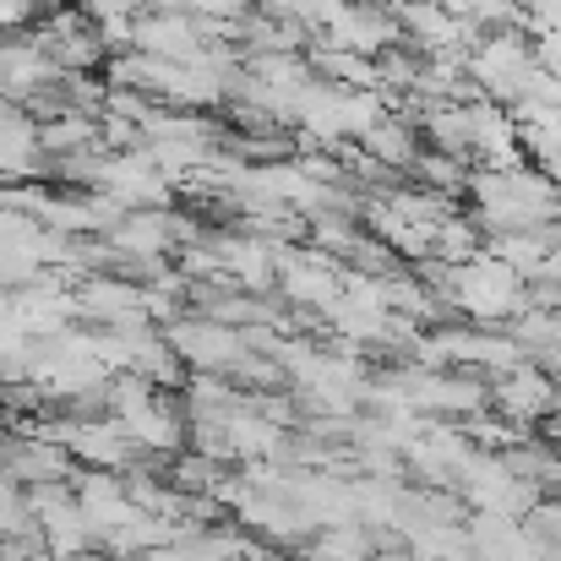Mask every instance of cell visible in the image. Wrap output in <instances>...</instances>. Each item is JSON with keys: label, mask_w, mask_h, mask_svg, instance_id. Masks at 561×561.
Returning <instances> with one entry per match:
<instances>
[{"label": "cell", "mask_w": 561, "mask_h": 561, "mask_svg": "<svg viewBox=\"0 0 561 561\" xmlns=\"http://www.w3.org/2000/svg\"><path fill=\"white\" fill-rule=\"evenodd\" d=\"M463 71L469 82L491 99V104H518L529 88H535V55H529V38L518 27H502V33H480V44L463 55Z\"/></svg>", "instance_id": "cell-1"}, {"label": "cell", "mask_w": 561, "mask_h": 561, "mask_svg": "<svg viewBox=\"0 0 561 561\" xmlns=\"http://www.w3.org/2000/svg\"><path fill=\"white\" fill-rule=\"evenodd\" d=\"M458 502H469L474 513H491V518H524L540 502V491L524 485L502 463V453H474L463 463V474H458Z\"/></svg>", "instance_id": "cell-2"}, {"label": "cell", "mask_w": 561, "mask_h": 561, "mask_svg": "<svg viewBox=\"0 0 561 561\" xmlns=\"http://www.w3.org/2000/svg\"><path fill=\"white\" fill-rule=\"evenodd\" d=\"M164 344H170L175 360L196 376H234V366L251 355L234 328H218V322H207V317H196V311H186L181 322L164 328Z\"/></svg>", "instance_id": "cell-3"}, {"label": "cell", "mask_w": 561, "mask_h": 561, "mask_svg": "<svg viewBox=\"0 0 561 561\" xmlns=\"http://www.w3.org/2000/svg\"><path fill=\"white\" fill-rule=\"evenodd\" d=\"M485 387H491V414H502L507 425L535 431V425H546L551 414H561L557 376L546 371V366H535V360H524V366H513V371H502V376H491Z\"/></svg>", "instance_id": "cell-4"}, {"label": "cell", "mask_w": 561, "mask_h": 561, "mask_svg": "<svg viewBox=\"0 0 561 561\" xmlns=\"http://www.w3.org/2000/svg\"><path fill=\"white\" fill-rule=\"evenodd\" d=\"M295 311H328L344 289V262L311 251V245H278V284Z\"/></svg>", "instance_id": "cell-5"}, {"label": "cell", "mask_w": 561, "mask_h": 561, "mask_svg": "<svg viewBox=\"0 0 561 561\" xmlns=\"http://www.w3.org/2000/svg\"><path fill=\"white\" fill-rule=\"evenodd\" d=\"M121 431H126V442L142 453V458H153V463H170V458H181L186 453V403H175V392H153V398H142L131 414H121L115 420Z\"/></svg>", "instance_id": "cell-6"}, {"label": "cell", "mask_w": 561, "mask_h": 561, "mask_svg": "<svg viewBox=\"0 0 561 561\" xmlns=\"http://www.w3.org/2000/svg\"><path fill=\"white\" fill-rule=\"evenodd\" d=\"M71 295H77V322H93L99 333L148 328V306H142V284H137V278L93 273V278L71 284Z\"/></svg>", "instance_id": "cell-7"}, {"label": "cell", "mask_w": 561, "mask_h": 561, "mask_svg": "<svg viewBox=\"0 0 561 561\" xmlns=\"http://www.w3.org/2000/svg\"><path fill=\"white\" fill-rule=\"evenodd\" d=\"M524 137L507 104H469V170H524Z\"/></svg>", "instance_id": "cell-8"}, {"label": "cell", "mask_w": 561, "mask_h": 561, "mask_svg": "<svg viewBox=\"0 0 561 561\" xmlns=\"http://www.w3.org/2000/svg\"><path fill=\"white\" fill-rule=\"evenodd\" d=\"M311 44H328V49H350V55H381V49H398L403 44V27L392 16V5H339V16L322 27V38Z\"/></svg>", "instance_id": "cell-9"}, {"label": "cell", "mask_w": 561, "mask_h": 561, "mask_svg": "<svg viewBox=\"0 0 561 561\" xmlns=\"http://www.w3.org/2000/svg\"><path fill=\"white\" fill-rule=\"evenodd\" d=\"M0 474L5 480H16V485H71V474H77V458L66 453V447H55V442H44V436H5V447H0Z\"/></svg>", "instance_id": "cell-10"}, {"label": "cell", "mask_w": 561, "mask_h": 561, "mask_svg": "<svg viewBox=\"0 0 561 561\" xmlns=\"http://www.w3.org/2000/svg\"><path fill=\"white\" fill-rule=\"evenodd\" d=\"M131 49L159 60H202V22L175 11H137L131 16Z\"/></svg>", "instance_id": "cell-11"}, {"label": "cell", "mask_w": 561, "mask_h": 561, "mask_svg": "<svg viewBox=\"0 0 561 561\" xmlns=\"http://www.w3.org/2000/svg\"><path fill=\"white\" fill-rule=\"evenodd\" d=\"M44 175H55V164L38 148V121L16 104L0 110V181H27L38 186Z\"/></svg>", "instance_id": "cell-12"}, {"label": "cell", "mask_w": 561, "mask_h": 561, "mask_svg": "<svg viewBox=\"0 0 561 561\" xmlns=\"http://www.w3.org/2000/svg\"><path fill=\"white\" fill-rule=\"evenodd\" d=\"M38 148H44V159H49V164L77 159V153H104V148H99V115L60 110V115L38 121Z\"/></svg>", "instance_id": "cell-13"}, {"label": "cell", "mask_w": 561, "mask_h": 561, "mask_svg": "<svg viewBox=\"0 0 561 561\" xmlns=\"http://www.w3.org/2000/svg\"><path fill=\"white\" fill-rule=\"evenodd\" d=\"M360 148L371 153L376 164L387 170V175H409L414 170V159H420V131H414V121H403V115H381L371 131L360 137Z\"/></svg>", "instance_id": "cell-14"}, {"label": "cell", "mask_w": 561, "mask_h": 561, "mask_svg": "<svg viewBox=\"0 0 561 561\" xmlns=\"http://www.w3.org/2000/svg\"><path fill=\"white\" fill-rule=\"evenodd\" d=\"M469 546H474V561H540L535 557V540L524 535L518 518L474 513L469 518Z\"/></svg>", "instance_id": "cell-15"}, {"label": "cell", "mask_w": 561, "mask_h": 561, "mask_svg": "<svg viewBox=\"0 0 561 561\" xmlns=\"http://www.w3.org/2000/svg\"><path fill=\"white\" fill-rule=\"evenodd\" d=\"M300 561H376V529L366 524H328V529H317V535H306L300 546Z\"/></svg>", "instance_id": "cell-16"}, {"label": "cell", "mask_w": 561, "mask_h": 561, "mask_svg": "<svg viewBox=\"0 0 561 561\" xmlns=\"http://www.w3.org/2000/svg\"><path fill=\"white\" fill-rule=\"evenodd\" d=\"M480 251H485V234H480V224H474L463 207L431 229V262H442V267H463V262H474Z\"/></svg>", "instance_id": "cell-17"}, {"label": "cell", "mask_w": 561, "mask_h": 561, "mask_svg": "<svg viewBox=\"0 0 561 561\" xmlns=\"http://www.w3.org/2000/svg\"><path fill=\"white\" fill-rule=\"evenodd\" d=\"M409 175L425 191H442V196H453V202L469 186V164H463V159H447V153H436V148H420V159H414Z\"/></svg>", "instance_id": "cell-18"}, {"label": "cell", "mask_w": 561, "mask_h": 561, "mask_svg": "<svg viewBox=\"0 0 561 561\" xmlns=\"http://www.w3.org/2000/svg\"><path fill=\"white\" fill-rule=\"evenodd\" d=\"M49 5H60V0H0V38L38 27V16H44Z\"/></svg>", "instance_id": "cell-19"}, {"label": "cell", "mask_w": 561, "mask_h": 561, "mask_svg": "<svg viewBox=\"0 0 561 561\" xmlns=\"http://www.w3.org/2000/svg\"><path fill=\"white\" fill-rule=\"evenodd\" d=\"M518 33H524V38L561 33V0H524V5H518Z\"/></svg>", "instance_id": "cell-20"}, {"label": "cell", "mask_w": 561, "mask_h": 561, "mask_svg": "<svg viewBox=\"0 0 561 561\" xmlns=\"http://www.w3.org/2000/svg\"><path fill=\"white\" fill-rule=\"evenodd\" d=\"M27 529V507H22V485L0 474V535H16Z\"/></svg>", "instance_id": "cell-21"}, {"label": "cell", "mask_w": 561, "mask_h": 561, "mask_svg": "<svg viewBox=\"0 0 561 561\" xmlns=\"http://www.w3.org/2000/svg\"><path fill=\"white\" fill-rule=\"evenodd\" d=\"M529 55H535V71L561 82V33H535L529 38Z\"/></svg>", "instance_id": "cell-22"}, {"label": "cell", "mask_w": 561, "mask_h": 561, "mask_svg": "<svg viewBox=\"0 0 561 561\" xmlns=\"http://www.w3.org/2000/svg\"><path fill=\"white\" fill-rule=\"evenodd\" d=\"M77 11L99 27V22H115V16H137L142 0H77Z\"/></svg>", "instance_id": "cell-23"}, {"label": "cell", "mask_w": 561, "mask_h": 561, "mask_svg": "<svg viewBox=\"0 0 561 561\" xmlns=\"http://www.w3.org/2000/svg\"><path fill=\"white\" fill-rule=\"evenodd\" d=\"M256 11H273V5H289V0H251Z\"/></svg>", "instance_id": "cell-24"}, {"label": "cell", "mask_w": 561, "mask_h": 561, "mask_svg": "<svg viewBox=\"0 0 561 561\" xmlns=\"http://www.w3.org/2000/svg\"><path fill=\"white\" fill-rule=\"evenodd\" d=\"M0 55H5V38H0Z\"/></svg>", "instance_id": "cell-25"}, {"label": "cell", "mask_w": 561, "mask_h": 561, "mask_svg": "<svg viewBox=\"0 0 561 561\" xmlns=\"http://www.w3.org/2000/svg\"><path fill=\"white\" fill-rule=\"evenodd\" d=\"M513 5H524V0H513Z\"/></svg>", "instance_id": "cell-26"}]
</instances>
